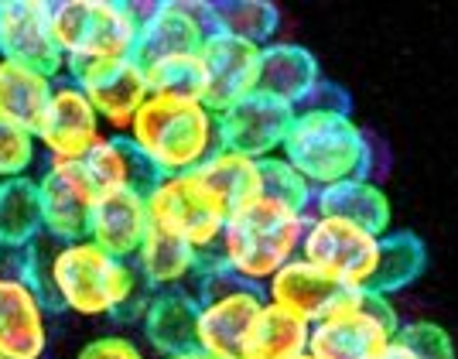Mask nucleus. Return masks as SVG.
<instances>
[{"mask_svg": "<svg viewBox=\"0 0 458 359\" xmlns=\"http://www.w3.org/2000/svg\"><path fill=\"white\" fill-rule=\"evenodd\" d=\"M373 359H418V353H414V349H411V346H407L401 336H394V339L386 342V346H383V349Z\"/></svg>", "mask_w": 458, "mask_h": 359, "instance_id": "obj_35", "label": "nucleus"}, {"mask_svg": "<svg viewBox=\"0 0 458 359\" xmlns=\"http://www.w3.org/2000/svg\"><path fill=\"white\" fill-rule=\"evenodd\" d=\"M41 206V236L72 244L86 236L89 209L96 202V192L86 178L79 161H48V168L35 178Z\"/></svg>", "mask_w": 458, "mask_h": 359, "instance_id": "obj_15", "label": "nucleus"}, {"mask_svg": "<svg viewBox=\"0 0 458 359\" xmlns=\"http://www.w3.org/2000/svg\"><path fill=\"white\" fill-rule=\"evenodd\" d=\"M195 346L216 359H240L247 332L264 308V291L229 278L226 270H202L195 281Z\"/></svg>", "mask_w": 458, "mask_h": 359, "instance_id": "obj_8", "label": "nucleus"}, {"mask_svg": "<svg viewBox=\"0 0 458 359\" xmlns=\"http://www.w3.org/2000/svg\"><path fill=\"white\" fill-rule=\"evenodd\" d=\"M308 336H311L308 321L264 302L253 329L247 332L240 359H298L308 353Z\"/></svg>", "mask_w": 458, "mask_h": 359, "instance_id": "obj_26", "label": "nucleus"}, {"mask_svg": "<svg viewBox=\"0 0 458 359\" xmlns=\"http://www.w3.org/2000/svg\"><path fill=\"white\" fill-rule=\"evenodd\" d=\"M134 4L120 0H58L52 4V35L65 56V73L76 82L89 69L134 58Z\"/></svg>", "mask_w": 458, "mask_h": 359, "instance_id": "obj_5", "label": "nucleus"}, {"mask_svg": "<svg viewBox=\"0 0 458 359\" xmlns=\"http://www.w3.org/2000/svg\"><path fill=\"white\" fill-rule=\"evenodd\" d=\"M424 264H428V250L418 236L403 233V229H390L386 236H380V257H377V270L369 278V291L394 298L397 291L418 281Z\"/></svg>", "mask_w": 458, "mask_h": 359, "instance_id": "obj_28", "label": "nucleus"}, {"mask_svg": "<svg viewBox=\"0 0 458 359\" xmlns=\"http://www.w3.org/2000/svg\"><path fill=\"white\" fill-rule=\"evenodd\" d=\"M260 195H267V199H274V202H281V206H287V209H294V212L311 216L315 189L287 165L281 154L260 161Z\"/></svg>", "mask_w": 458, "mask_h": 359, "instance_id": "obj_31", "label": "nucleus"}, {"mask_svg": "<svg viewBox=\"0 0 458 359\" xmlns=\"http://www.w3.org/2000/svg\"><path fill=\"white\" fill-rule=\"evenodd\" d=\"M161 359H216V356H209V353L199 349V346H189V349H182V353H172V356H161Z\"/></svg>", "mask_w": 458, "mask_h": 359, "instance_id": "obj_36", "label": "nucleus"}, {"mask_svg": "<svg viewBox=\"0 0 458 359\" xmlns=\"http://www.w3.org/2000/svg\"><path fill=\"white\" fill-rule=\"evenodd\" d=\"M305 227V212H294L267 195H253L243 206L229 209L216 261L229 278L264 287L281 267L298 257Z\"/></svg>", "mask_w": 458, "mask_h": 359, "instance_id": "obj_4", "label": "nucleus"}, {"mask_svg": "<svg viewBox=\"0 0 458 359\" xmlns=\"http://www.w3.org/2000/svg\"><path fill=\"white\" fill-rule=\"evenodd\" d=\"M134 267L148 291H195V281L202 274V257L178 236L151 227L134 253Z\"/></svg>", "mask_w": 458, "mask_h": 359, "instance_id": "obj_21", "label": "nucleus"}, {"mask_svg": "<svg viewBox=\"0 0 458 359\" xmlns=\"http://www.w3.org/2000/svg\"><path fill=\"white\" fill-rule=\"evenodd\" d=\"M48 302L82 319H140L148 287L137 274L134 261L110 257L86 236L58 244L45 264Z\"/></svg>", "mask_w": 458, "mask_h": 359, "instance_id": "obj_1", "label": "nucleus"}, {"mask_svg": "<svg viewBox=\"0 0 458 359\" xmlns=\"http://www.w3.org/2000/svg\"><path fill=\"white\" fill-rule=\"evenodd\" d=\"M264 302L277 304L291 312L294 319L315 325L318 319H325L335 304L343 302L345 287L335 284L332 278H325L322 270H315L311 264H305L301 257H294L291 264H284L264 287Z\"/></svg>", "mask_w": 458, "mask_h": 359, "instance_id": "obj_20", "label": "nucleus"}, {"mask_svg": "<svg viewBox=\"0 0 458 359\" xmlns=\"http://www.w3.org/2000/svg\"><path fill=\"white\" fill-rule=\"evenodd\" d=\"M79 165L86 171L96 199L123 189H148L154 178L151 171H148V165L131 148V141L120 137V133H103Z\"/></svg>", "mask_w": 458, "mask_h": 359, "instance_id": "obj_24", "label": "nucleus"}, {"mask_svg": "<svg viewBox=\"0 0 458 359\" xmlns=\"http://www.w3.org/2000/svg\"><path fill=\"white\" fill-rule=\"evenodd\" d=\"M0 261H4V250H0Z\"/></svg>", "mask_w": 458, "mask_h": 359, "instance_id": "obj_38", "label": "nucleus"}, {"mask_svg": "<svg viewBox=\"0 0 458 359\" xmlns=\"http://www.w3.org/2000/svg\"><path fill=\"white\" fill-rule=\"evenodd\" d=\"M298 257L343 284L345 291H369V278L380 257V236L332 216H308Z\"/></svg>", "mask_w": 458, "mask_h": 359, "instance_id": "obj_9", "label": "nucleus"}, {"mask_svg": "<svg viewBox=\"0 0 458 359\" xmlns=\"http://www.w3.org/2000/svg\"><path fill=\"white\" fill-rule=\"evenodd\" d=\"M264 48L253 41L233 38L223 31H212L199 48V99L212 114H223L233 103L257 93Z\"/></svg>", "mask_w": 458, "mask_h": 359, "instance_id": "obj_11", "label": "nucleus"}, {"mask_svg": "<svg viewBox=\"0 0 458 359\" xmlns=\"http://www.w3.org/2000/svg\"><path fill=\"white\" fill-rule=\"evenodd\" d=\"M148 229H151V216H148L144 189H123L99 195L93 202L89 223H86V240L106 250L110 257L134 261Z\"/></svg>", "mask_w": 458, "mask_h": 359, "instance_id": "obj_18", "label": "nucleus"}, {"mask_svg": "<svg viewBox=\"0 0 458 359\" xmlns=\"http://www.w3.org/2000/svg\"><path fill=\"white\" fill-rule=\"evenodd\" d=\"M76 86L86 93V99L93 103L103 131L120 133V137L127 133L131 120H134L137 110L144 107V99L151 96L148 79H144V73H140V65H137L134 58H123V62H110V65L89 69L86 76L76 79Z\"/></svg>", "mask_w": 458, "mask_h": 359, "instance_id": "obj_17", "label": "nucleus"}, {"mask_svg": "<svg viewBox=\"0 0 458 359\" xmlns=\"http://www.w3.org/2000/svg\"><path fill=\"white\" fill-rule=\"evenodd\" d=\"M38 161V141L35 133L0 120V182L11 178H28Z\"/></svg>", "mask_w": 458, "mask_h": 359, "instance_id": "obj_32", "label": "nucleus"}, {"mask_svg": "<svg viewBox=\"0 0 458 359\" xmlns=\"http://www.w3.org/2000/svg\"><path fill=\"white\" fill-rule=\"evenodd\" d=\"M41 236V206L35 178H11L0 182V250L18 253L38 244Z\"/></svg>", "mask_w": 458, "mask_h": 359, "instance_id": "obj_27", "label": "nucleus"}, {"mask_svg": "<svg viewBox=\"0 0 458 359\" xmlns=\"http://www.w3.org/2000/svg\"><path fill=\"white\" fill-rule=\"evenodd\" d=\"M195 171H199V178L209 185V192L226 209L243 206L247 199L260 195V161H253V158H243V154L219 148Z\"/></svg>", "mask_w": 458, "mask_h": 359, "instance_id": "obj_29", "label": "nucleus"}, {"mask_svg": "<svg viewBox=\"0 0 458 359\" xmlns=\"http://www.w3.org/2000/svg\"><path fill=\"white\" fill-rule=\"evenodd\" d=\"M154 178L195 171L219 151L216 114L202 99L151 93L123 133Z\"/></svg>", "mask_w": 458, "mask_h": 359, "instance_id": "obj_2", "label": "nucleus"}, {"mask_svg": "<svg viewBox=\"0 0 458 359\" xmlns=\"http://www.w3.org/2000/svg\"><path fill=\"white\" fill-rule=\"evenodd\" d=\"M144 199H148V216H151L154 229L178 236L199 257L216 253L229 209L212 195L209 185L199 178V171L151 178V185L144 189Z\"/></svg>", "mask_w": 458, "mask_h": 359, "instance_id": "obj_7", "label": "nucleus"}, {"mask_svg": "<svg viewBox=\"0 0 458 359\" xmlns=\"http://www.w3.org/2000/svg\"><path fill=\"white\" fill-rule=\"evenodd\" d=\"M209 21L212 31L267 48L270 41H277L281 11L270 0H223V4H209Z\"/></svg>", "mask_w": 458, "mask_h": 359, "instance_id": "obj_30", "label": "nucleus"}, {"mask_svg": "<svg viewBox=\"0 0 458 359\" xmlns=\"http://www.w3.org/2000/svg\"><path fill=\"white\" fill-rule=\"evenodd\" d=\"M48 302L31 278L0 261V359H45Z\"/></svg>", "mask_w": 458, "mask_h": 359, "instance_id": "obj_12", "label": "nucleus"}, {"mask_svg": "<svg viewBox=\"0 0 458 359\" xmlns=\"http://www.w3.org/2000/svg\"><path fill=\"white\" fill-rule=\"evenodd\" d=\"M137 11V45L134 62L151 69L174 58H195L202 41L212 35L209 4L189 0H161V4H134Z\"/></svg>", "mask_w": 458, "mask_h": 359, "instance_id": "obj_10", "label": "nucleus"}, {"mask_svg": "<svg viewBox=\"0 0 458 359\" xmlns=\"http://www.w3.org/2000/svg\"><path fill=\"white\" fill-rule=\"evenodd\" d=\"M311 216L345 219V223L363 227L377 236H386L394 229V206L373 178H356V182H343V185L315 192Z\"/></svg>", "mask_w": 458, "mask_h": 359, "instance_id": "obj_22", "label": "nucleus"}, {"mask_svg": "<svg viewBox=\"0 0 458 359\" xmlns=\"http://www.w3.org/2000/svg\"><path fill=\"white\" fill-rule=\"evenodd\" d=\"M76 359H151L148 349L131 336H96L76 353Z\"/></svg>", "mask_w": 458, "mask_h": 359, "instance_id": "obj_34", "label": "nucleus"}, {"mask_svg": "<svg viewBox=\"0 0 458 359\" xmlns=\"http://www.w3.org/2000/svg\"><path fill=\"white\" fill-rule=\"evenodd\" d=\"M291 124H294V110L260 93L247 96V99L233 103L229 110L216 114L219 148L253 158V161L281 154Z\"/></svg>", "mask_w": 458, "mask_h": 359, "instance_id": "obj_16", "label": "nucleus"}, {"mask_svg": "<svg viewBox=\"0 0 458 359\" xmlns=\"http://www.w3.org/2000/svg\"><path fill=\"white\" fill-rule=\"evenodd\" d=\"M298 359H311V356H308V353H305V356H298Z\"/></svg>", "mask_w": 458, "mask_h": 359, "instance_id": "obj_37", "label": "nucleus"}, {"mask_svg": "<svg viewBox=\"0 0 458 359\" xmlns=\"http://www.w3.org/2000/svg\"><path fill=\"white\" fill-rule=\"evenodd\" d=\"M52 86H55V79L41 76L28 65L0 58V120L18 124V127L35 133V127L41 124V114L48 107Z\"/></svg>", "mask_w": 458, "mask_h": 359, "instance_id": "obj_25", "label": "nucleus"}, {"mask_svg": "<svg viewBox=\"0 0 458 359\" xmlns=\"http://www.w3.org/2000/svg\"><path fill=\"white\" fill-rule=\"evenodd\" d=\"M0 58L28 65L48 79H58L65 73V56L52 35L48 0H4L0 4Z\"/></svg>", "mask_w": 458, "mask_h": 359, "instance_id": "obj_14", "label": "nucleus"}, {"mask_svg": "<svg viewBox=\"0 0 458 359\" xmlns=\"http://www.w3.org/2000/svg\"><path fill=\"white\" fill-rule=\"evenodd\" d=\"M281 158L315 192L356 178H373V141L352 120V114L339 107L294 110Z\"/></svg>", "mask_w": 458, "mask_h": 359, "instance_id": "obj_3", "label": "nucleus"}, {"mask_svg": "<svg viewBox=\"0 0 458 359\" xmlns=\"http://www.w3.org/2000/svg\"><path fill=\"white\" fill-rule=\"evenodd\" d=\"M397 336L418 353V359H455V342L438 321H403Z\"/></svg>", "mask_w": 458, "mask_h": 359, "instance_id": "obj_33", "label": "nucleus"}, {"mask_svg": "<svg viewBox=\"0 0 458 359\" xmlns=\"http://www.w3.org/2000/svg\"><path fill=\"white\" fill-rule=\"evenodd\" d=\"M322 69L318 58L308 52L305 45L294 41H270L260 56V76H257V93L277 99L291 110H301L322 86Z\"/></svg>", "mask_w": 458, "mask_h": 359, "instance_id": "obj_19", "label": "nucleus"}, {"mask_svg": "<svg viewBox=\"0 0 458 359\" xmlns=\"http://www.w3.org/2000/svg\"><path fill=\"white\" fill-rule=\"evenodd\" d=\"M401 315L390 298L377 291H345L325 319L311 325V359H373L401 332Z\"/></svg>", "mask_w": 458, "mask_h": 359, "instance_id": "obj_6", "label": "nucleus"}, {"mask_svg": "<svg viewBox=\"0 0 458 359\" xmlns=\"http://www.w3.org/2000/svg\"><path fill=\"white\" fill-rule=\"evenodd\" d=\"M195 315L199 302L191 291H151L140 308L144 339L157 356H172L195 346Z\"/></svg>", "mask_w": 458, "mask_h": 359, "instance_id": "obj_23", "label": "nucleus"}, {"mask_svg": "<svg viewBox=\"0 0 458 359\" xmlns=\"http://www.w3.org/2000/svg\"><path fill=\"white\" fill-rule=\"evenodd\" d=\"M103 133L106 131L86 93L72 79H55L41 124L35 127L38 151L48 154V161H82Z\"/></svg>", "mask_w": 458, "mask_h": 359, "instance_id": "obj_13", "label": "nucleus"}]
</instances>
